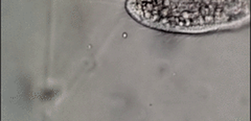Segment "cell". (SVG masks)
Masks as SVG:
<instances>
[{
    "label": "cell",
    "instance_id": "6da1fadb",
    "mask_svg": "<svg viewBox=\"0 0 251 121\" xmlns=\"http://www.w3.org/2000/svg\"><path fill=\"white\" fill-rule=\"evenodd\" d=\"M133 14L167 29H210L243 18V1H129Z\"/></svg>",
    "mask_w": 251,
    "mask_h": 121
}]
</instances>
